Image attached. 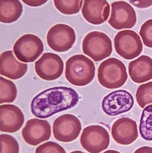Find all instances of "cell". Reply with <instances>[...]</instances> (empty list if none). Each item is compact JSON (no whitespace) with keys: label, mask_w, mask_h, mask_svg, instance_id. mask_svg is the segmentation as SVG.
<instances>
[{"label":"cell","mask_w":152,"mask_h":153,"mask_svg":"<svg viewBox=\"0 0 152 153\" xmlns=\"http://www.w3.org/2000/svg\"><path fill=\"white\" fill-rule=\"evenodd\" d=\"M79 95L74 89L56 86L46 89L35 96L31 102V111L37 118L45 119L75 107Z\"/></svg>","instance_id":"6da1fadb"},{"label":"cell","mask_w":152,"mask_h":153,"mask_svg":"<svg viewBox=\"0 0 152 153\" xmlns=\"http://www.w3.org/2000/svg\"><path fill=\"white\" fill-rule=\"evenodd\" d=\"M95 71V66L92 60L83 55H76L66 62L65 77L73 85L85 86L93 81Z\"/></svg>","instance_id":"7a4b0ae2"},{"label":"cell","mask_w":152,"mask_h":153,"mask_svg":"<svg viewBox=\"0 0 152 153\" xmlns=\"http://www.w3.org/2000/svg\"><path fill=\"white\" fill-rule=\"evenodd\" d=\"M97 78L101 85L110 89H117L123 86L128 79L125 64L116 58L105 60L100 65Z\"/></svg>","instance_id":"3957f363"},{"label":"cell","mask_w":152,"mask_h":153,"mask_svg":"<svg viewBox=\"0 0 152 153\" xmlns=\"http://www.w3.org/2000/svg\"><path fill=\"white\" fill-rule=\"evenodd\" d=\"M82 48L84 54L95 62H100L111 55L112 43L110 38L105 33L93 31L85 37L82 43Z\"/></svg>","instance_id":"277c9868"},{"label":"cell","mask_w":152,"mask_h":153,"mask_svg":"<svg viewBox=\"0 0 152 153\" xmlns=\"http://www.w3.org/2000/svg\"><path fill=\"white\" fill-rule=\"evenodd\" d=\"M114 42L116 52L126 60L136 58L142 51L141 38L134 30H127L119 31L115 36Z\"/></svg>","instance_id":"5b68a950"},{"label":"cell","mask_w":152,"mask_h":153,"mask_svg":"<svg viewBox=\"0 0 152 153\" xmlns=\"http://www.w3.org/2000/svg\"><path fill=\"white\" fill-rule=\"evenodd\" d=\"M110 141L108 131L98 125H92L85 128L80 139L83 148L90 153L101 152L109 147Z\"/></svg>","instance_id":"8992f818"},{"label":"cell","mask_w":152,"mask_h":153,"mask_svg":"<svg viewBox=\"0 0 152 153\" xmlns=\"http://www.w3.org/2000/svg\"><path fill=\"white\" fill-rule=\"evenodd\" d=\"M16 57L23 62H33L42 54L44 45L41 39L33 34H26L16 41L13 48Z\"/></svg>","instance_id":"52a82bcc"},{"label":"cell","mask_w":152,"mask_h":153,"mask_svg":"<svg viewBox=\"0 0 152 153\" xmlns=\"http://www.w3.org/2000/svg\"><path fill=\"white\" fill-rule=\"evenodd\" d=\"M81 129V122L72 114L59 116L55 120L53 125L54 138L63 143H69L76 139Z\"/></svg>","instance_id":"ba28073f"},{"label":"cell","mask_w":152,"mask_h":153,"mask_svg":"<svg viewBox=\"0 0 152 153\" xmlns=\"http://www.w3.org/2000/svg\"><path fill=\"white\" fill-rule=\"evenodd\" d=\"M46 40L49 47L57 52H64L72 48L76 40L75 30L69 25L58 24L49 29Z\"/></svg>","instance_id":"9c48e42d"},{"label":"cell","mask_w":152,"mask_h":153,"mask_svg":"<svg viewBox=\"0 0 152 153\" xmlns=\"http://www.w3.org/2000/svg\"><path fill=\"white\" fill-rule=\"evenodd\" d=\"M134 103L132 94L126 90L114 91L104 97L102 102L103 111L110 116H116L128 112Z\"/></svg>","instance_id":"30bf717a"},{"label":"cell","mask_w":152,"mask_h":153,"mask_svg":"<svg viewBox=\"0 0 152 153\" xmlns=\"http://www.w3.org/2000/svg\"><path fill=\"white\" fill-rule=\"evenodd\" d=\"M110 18L108 22L116 30L132 28L135 25L137 16L135 11L125 1H117L111 4Z\"/></svg>","instance_id":"8fae6325"},{"label":"cell","mask_w":152,"mask_h":153,"mask_svg":"<svg viewBox=\"0 0 152 153\" xmlns=\"http://www.w3.org/2000/svg\"><path fill=\"white\" fill-rule=\"evenodd\" d=\"M35 68L37 74L40 78L46 81H53L62 75L64 63L58 55L46 53L35 63Z\"/></svg>","instance_id":"7c38bea8"},{"label":"cell","mask_w":152,"mask_h":153,"mask_svg":"<svg viewBox=\"0 0 152 153\" xmlns=\"http://www.w3.org/2000/svg\"><path fill=\"white\" fill-rule=\"evenodd\" d=\"M51 127L46 120L34 118L28 120L22 130L23 139L28 144L36 146L50 139Z\"/></svg>","instance_id":"4fadbf2b"},{"label":"cell","mask_w":152,"mask_h":153,"mask_svg":"<svg viewBox=\"0 0 152 153\" xmlns=\"http://www.w3.org/2000/svg\"><path fill=\"white\" fill-rule=\"evenodd\" d=\"M111 134L115 142L123 145L131 144L139 136L136 122L128 117L116 120L112 126Z\"/></svg>","instance_id":"5bb4252c"},{"label":"cell","mask_w":152,"mask_h":153,"mask_svg":"<svg viewBox=\"0 0 152 153\" xmlns=\"http://www.w3.org/2000/svg\"><path fill=\"white\" fill-rule=\"evenodd\" d=\"M25 120L21 110L14 105L4 104L0 106V131L14 133L18 131Z\"/></svg>","instance_id":"9a60e30c"},{"label":"cell","mask_w":152,"mask_h":153,"mask_svg":"<svg viewBox=\"0 0 152 153\" xmlns=\"http://www.w3.org/2000/svg\"><path fill=\"white\" fill-rule=\"evenodd\" d=\"M110 6L106 0H84L82 13L87 21L100 25L108 20Z\"/></svg>","instance_id":"2e32d148"},{"label":"cell","mask_w":152,"mask_h":153,"mask_svg":"<svg viewBox=\"0 0 152 153\" xmlns=\"http://www.w3.org/2000/svg\"><path fill=\"white\" fill-rule=\"evenodd\" d=\"M27 64L20 62L12 51L3 52L0 56V74L12 80L21 78L27 71Z\"/></svg>","instance_id":"e0dca14e"},{"label":"cell","mask_w":152,"mask_h":153,"mask_svg":"<svg viewBox=\"0 0 152 153\" xmlns=\"http://www.w3.org/2000/svg\"><path fill=\"white\" fill-rule=\"evenodd\" d=\"M129 73L133 82L142 83L152 79V59L142 55L130 62L128 66Z\"/></svg>","instance_id":"ac0fdd59"},{"label":"cell","mask_w":152,"mask_h":153,"mask_svg":"<svg viewBox=\"0 0 152 153\" xmlns=\"http://www.w3.org/2000/svg\"><path fill=\"white\" fill-rule=\"evenodd\" d=\"M23 11L22 4L19 0H0V21L11 23L16 21Z\"/></svg>","instance_id":"d6986e66"},{"label":"cell","mask_w":152,"mask_h":153,"mask_svg":"<svg viewBox=\"0 0 152 153\" xmlns=\"http://www.w3.org/2000/svg\"><path fill=\"white\" fill-rule=\"evenodd\" d=\"M141 137L146 141H152V104L145 107L142 112L139 126Z\"/></svg>","instance_id":"ffe728a7"},{"label":"cell","mask_w":152,"mask_h":153,"mask_svg":"<svg viewBox=\"0 0 152 153\" xmlns=\"http://www.w3.org/2000/svg\"><path fill=\"white\" fill-rule=\"evenodd\" d=\"M17 94V87L14 83L0 76V103L13 102Z\"/></svg>","instance_id":"44dd1931"},{"label":"cell","mask_w":152,"mask_h":153,"mask_svg":"<svg viewBox=\"0 0 152 153\" xmlns=\"http://www.w3.org/2000/svg\"><path fill=\"white\" fill-rule=\"evenodd\" d=\"M83 0H54V6L62 14H76L81 10Z\"/></svg>","instance_id":"7402d4cb"},{"label":"cell","mask_w":152,"mask_h":153,"mask_svg":"<svg viewBox=\"0 0 152 153\" xmlns=\"http://www.w3.org/2000/svg\"><path fill=\"white\" fill-rule=\"evenodd\" d=\"M137 101L142 108L152 103V82L139 86L136 94Z\"/></svg>","instance_id":"603a6c76"},{"label":"cell","mask_w":152,"mask_h":153,"mask_svg":"<svg viewBox=\"0 0 152 153\" xmlns=\"http://www.w3.org/2000/svg\"><path fill=\"white\" fill-rule=\"evenodd\" d=\"M1 153H19V145L13 137L6 134L0 135Z\"/></svg>","instance_id":"cb8c5ba5"},{"label":"cell","mask_w":152,"mask_h":153,"mask_svg":"<svg viewBox=\"0 0 152 153\" xmlns=\"http://www.w3.org/2000/svg\"><path fill=\"white\" fill-rule=\"evenodd\" d=\"M144 44L152 48V19L145 22L141 27L139 32Z\"/></svg>","instance_id":"d4e9b609"},{"label":"cell","mask_w":152,"mask_h":153,"mask_svg":"<svg viewBox=\"0 0 152 153\" xmlns=\"http://www.w3.org/2000/svg\"><path fill=\"white\" fill-rule=\"evenodd\" d=\"M35 153H66L64 148L57 143L48 142L39 146Z\"/></svg>","instance_id":"484cf974"},{"label":"cell","mask_w":152,"mask_h":153,"mask_svg":"<svg viewBox=\"0 0 152 153\" xmlns=\"http://www.w3.org/2000/svg\"><path fill=\"white\" fill-rule=\"evenodd\" d=\"M131 4L141 9H145L152 5V0H129Z\"/></svg>","instance_id":"4316f807"},{"label":"cell","mask_w":152,"mask_h":153,"mask_svg":"<svg viewBox=\"0 0 152 153\" xmlns=\"http://www.w3.org/2000/svg\"><path fill=\"white\" fill-rule=\"evenodd\" d=\"M25 4L31 7H38L43 5L48 0H21Z\"/></svg>","instance_id":"83f0119b"},{"label":"cell","mask_w":152,"mask_h":153,"mask_svg":"<svg viewBox=\"0 0 152 153\" xmlns=\"http://www.w3.org/2000/svg\"><path fill=\"white\" fill-rule=\"evenodd\" d=\"M134 153H152V147L143 146L137 149Z\"/></svg>","instance_id":"f1b7e54d"},{"label":"cell","mask_w":152,"mask_h":153,"mask_svg":"<svg viewBox=\"0 0 152 153\" xmlns=\"http://www.w3.org/2000/svg\"><path fill=\"white\" fill-rule=\"evenodd\" d=\"M103 153H121L118 151H115V150H108L106 152H104Z\"/></svg>","instance_id":"f546056e"},{"label":"cell","mask_w":152,"mask_h":153,"mask_svg":"<svg viewBox=\"0 0 152 153\" xmlns=\"http://www.w3.org/2000/svg\"><path fill=\"white\" fill-rule=\"evenodd\" d=\"M70 153H85L83 152H81V151H74V152H70Z\"/></svg>","instance_id":"4dcf8cb0"}]
</instances>
